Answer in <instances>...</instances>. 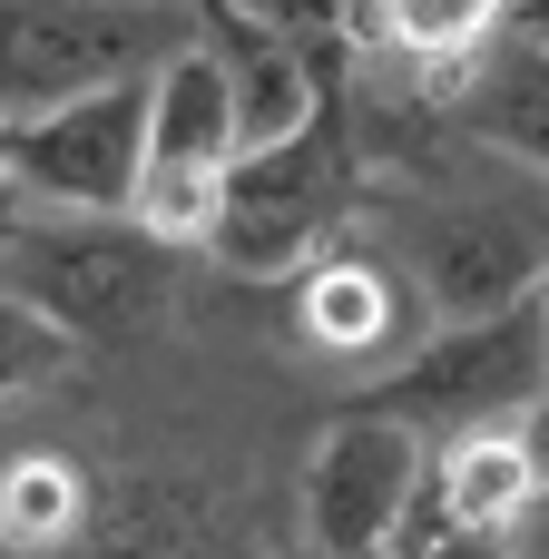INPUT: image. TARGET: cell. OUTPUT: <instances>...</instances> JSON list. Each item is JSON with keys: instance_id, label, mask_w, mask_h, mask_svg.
I'll list each match as a JSON object with an SVG mask.
<instances>
[{"instance_id": "cell-8", "label": "cell", "mask_w": 549, "mask_h": 559, "mask_svg": "<svg viewBox=\"0 0 549 559\" xmlns=\"http://www.w3.org/2000/svg\"><path fill=\"white\" fill-rule=\"evenodd\" d=\"M295 334H305L314 354H334V364L383 373V364H403V354L432 334V305H422V285H413L403 255H373V246L334 236V246L295 275Z\"/></svg>"}, {"instance_id": "cell-13", "label": "cell", "mask_w": 549, "mask_h": 559, "mask_svg": "<svg viewBox=\"0 0 549 559\" xmlns=\"http://www.w3.org/2000/svg\"><path fill=\"white\" fill-rule=\"evenodd\" d=\"M432 491H442L462 521H481V531H511V540H521V521L549 501V472H540V452H530V432H521V423H481V432L432 442Z\"/></svg>"}, {"instance_id": "cell-17", "label": "cell", "mask_w": 549, "mask_h": 559, "mask_svg": "<svg viewBox=\"0 0 549 559\" xmlns=\"http://www.w3.org/2000/svg\"><path fill=\"white\" fill-rule=\"evenodd\" d=\"M226 10L285 29V39H305V49H344V39H354V0H226Z\"/></svg>"}, {"instance_id": "cell-1", "label": "cell", "mask_w": 549, "mask_h": 559, "mask_svg": "<svg viewBox=\"0 0 549 559\" xmlns=\"http://www.w3.org/2000/svg\"><path fill=\"white\" fill-rule=\"evenodd\" d=\"M354 197H363V108L334 69L324 108L295 128V138H265L226 167V206H216V236L206 255L226 275H305L344 226H354Z\"/></svg>"}, {"instance_id": "cell-11", "label": "cell", "mask_w": 549, "mask_h": 559, "mask_svg": "<svg viewBox=\"0 0 549 559\" xmlns=\"http://www.w3.org/2000/svg\"><path fill=\"white\" fill-rule=\"evenodd\" d=\"M246 128H236V88L226 59L206 49V29L147 79V167H236Z\"/></svg>"}, {"instance_id": "cell-2", "label": "cell", "mask_w": 549, "mask_h": 559, "mask_svg": "<svg viewBox=\"0 0 549 559\" xmlns=\"http://www.w3.org/2000/svg\"><path fill=\"white\" fill-rule=\"evenodd\" d=\"M177 255L167 236H147L138 216H69V206H29L10 255H0V285L20 305H39L79 354H128L167 324L177 305Z\"/></svg>"}, {"instance_id": "cell-16", "label": "cell", "mask_w": 549, "mask_h": 559, "mask_svg": "<svg viewBox=\"0 0 549 559\" xmlns=\"http://www.w3.org/2000/svg\"><path fill=\"white\" fill-rule=\"evenodd\" d=\"M79 364V344L39 314V305H20L10 285H0V403H20V393H39V383H59Z\"/></svg>"}, {"instance_id": "cell-4", "label": "cell", "mask_w": 549, "mask_h": 559, "mask_svg": "<svg viewBox=\"0 0 549 559\" xmlns=\"http://www.w3.org/2000/svg\"><path fill=\"white\" fill-rule=\"evenodd\" d=\"M196 39V0H0V118L157 79Z\"/></svg>"}, {"instance_id": "cell-7", "label": "cell", "mask_w": 549, "mask_h": 559, "mask_svg": "<svg viewBox=\"0 0 549 559\" xmlns=\"http://www.w3.org/2000/svg\"><path fill=\"white\" fill-rule=\"evenodd\" d=\"M147 177V79L128 88H88L49 118H20V157L10 187L29 206H69V216H128Z\"/></svg>"}, {"instance_id": "cell-9", "label": "cell", "mask_w": 549, "mask_h": 559, "mask_svg": "<svg viewBox=\"0 0 549 559\" xmlns=\"http://www.w3.org/2000/svg\"><path fill=\"white\" fill-rule=\"evenodd\" d=\"M196 29H206V49L226 59V88H236V128H246V147L295 138V128L324 108L334 69H344V49H305V39H285V29L226 10V0H196Z\"/></svg>"}, {"instance_id": "cell-10", "label": "cell", "mask_w": 549, "mask_h": 559, "mask_svg": "<svg viewBox=\"0 0 549 559\" xmlns=\"http://www.w3.org/2000/svg\"><path fill=\"white\" fill-rule=\"evenodd\" d=\"M442 108L462 118V138H481L501 167H530L549 177V39L540 29H501L452 88H442Z\"/></svg>"}, {"instance_id": "cell-12", "label": "cell", "mask_w": 549, "mask_h": 559, "mask_svg": "<svg viewBox=\"0 0 549 559\" xmlns=\"http://www.w3.org/2000/svg\"><path fill=\"white\" fill-rule=\"evenodd\" d=\"M511 20H521V0H354V29H363L383 59H403L413 79H432V98H442Z\"/></svg>"}, {"instance_id": "cell-22", "label": "cell", "mask_w": 549, "mask_h": 559, "mask_svg": "<svg viewBox=\"0 0 549 559\" xmlns=\"http://www.w3.org/2000/svg\"><path fill=\"white\" fill-rule=\"evenodd\" d=\"M521 29H540V39H549V0H540V10H530V20H521Z\"/></svg>"}, {"instance_id": "cell-3", "label": "cell", "mask_w": 549, "mask_h": 559, "mask_svg": "<svg viewBox=\"0 0 549 559\" xmlns=\"http://www.w3.org/2000/svg\"><path fill=\"white\" fill-rule=\"evenodd\" d=\"M393 236H403V265L432 305V324H472V314H511L530 305L549 275V177H491V167H462V177H432L422 206H393Z\"/></svg>"}, {"instance_id": "cell-21", "label": "cell", "mask_w": 549, "mask_h": 559, "mask_svg": "<svg viewBox=\"0 0 549 559\" xmlns=\"http://www.w3.org/2000/svg\"><path fill=\"white\" fill-rule=\"evenodd\" d=\"M10 157H20V118H0V187H10Z\"/></svg>"}, {"instance_id": "cell-15", "label": "cell", "mask_w": 549, "mask_h": 559, "mask_svg": "<svg viewBox=\"0 0 549 559\" xmlns=\"http://www.w3.org/2000/svg\"><path fill=\"white\" fill-rule=\"evenodd\" d=\"M216 206H226V167H147L128 216H138L147 236H167V246L206 255V236H216Z\"/></svg>"}, {"instance_id": "cell-19", "label": "cell", "mask_w": 549, "mask_h": 559, "mask_svg": "<svg viewBox=\"0 0 549 559\" xmlns=\"http://www.w3.org/2000/svg\"><path fill=\"white\" fill-rule=\"evenodd\" d=\"M20 216H29V197H20V187H0V255H10V236H20Z\"/></svg>"}, {"instance_id": "cell-6", "label": "cell", "mask_w": 549, "mask_h": 559, "mask_svg": "<svg viewBox=\"0 0 549 559\" xmlns=\"http://www.w3.org/2000/svg\"><path fill=\"white\" fill-rule=\"evenodd\" d=\"M422 481H432V442L383 423V413H363V403H344V423L305 462V531H314V550L324 559H393L403 511H413Z\"/></svg>"}, {"instance_id": "cell-14", "label": "cell", "mask_w": 549, "mask_h": 559, "mask_svg": "<svg viewBox=\"0 0 549 559\" xmlns=\"http://www.w3.org/2000/svg\"><path fill=\"white\" fill-rule=\"evenodd\" d=\"M79 511H88V491H79V472L69 462H49V452H29V462H10L0 472V550H59L69 531H79Z\"/></svg>"}, {"instance_id": "cell-5", "label": "cell", "mask_w": 549, "mask_h": 559, "mask_svg": "<svg viewBox=\"0 0 549 559\" xmlns=\"http://www.w3.org/2000/svg\"><path fill=\"white\" fill-rule=\"evenodd\" d=\"M363 413L422 432V442H452V432H481V423H530L549 403V324L540 305H511V314H472V324H432L403 364H383L363 393Z\"/></svg>"}, {"instance_id": "cell-23", "label": "cell", "mask_w": 549, "mask_h": 559, "mask_svg": "<svg viewBox=\"0 0 549 559\" xmlns=\"http://www.w3.org/2000/svg\"><path fill=\"white\" fill-rule=\"evenodd\" d=\"M530 305H540V324H549V275H540V295H530Z\"/></svg>"}, {"instance_id": "cell-18", "label": "cell", "mask_w": 549, "mask_h": 559, "mask_svg": "<svg viewBox=\"0 0 549 559\" xmlns=\"http://www.w3.org/2000/svg\"><path fill=\"white\" fill-rule=\"evenodd\" d=\"M521 559H549V501L530 511V521H521Z\"/></svg>"}, {"instance_id": "cell-20", "label": "cell", "mask_w": 549, "mask_h": 559, "mask_svg": "<svg viewBox=\"0 0 549 559\" xmlns=\"http://www.w3.org/2000/svg\"><path fill=\"white\" fill-rule=\"evenodd\" d=\"M521 432H530V452H540V472H549V403L530 413V423H521Z\"/></svg>"}]
</instances>
